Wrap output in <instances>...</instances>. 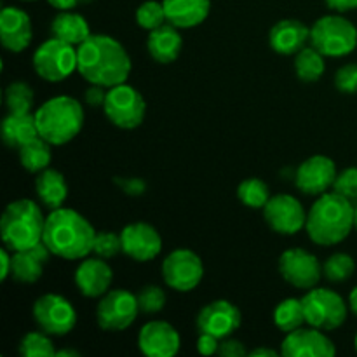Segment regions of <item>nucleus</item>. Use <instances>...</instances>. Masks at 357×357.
Returning <instances> with one entry per match:
<instances>
[{"instance_id": "obj_34", "label": "nucleus", "mask_w": 357, "mask_h": 357, "mask_svg": "<svg viewBox=\"0 0 357 357\" xmlns=\"http://www.w3.org/2000/svg\"><path fill=\"white\" fill-rule=\"evenodd\" d=\"M51 335H47L45 331H31L26 333L21 338L20 344V352L24 357H52L56 356L54 344H52Z\"/></svg>"}, {"instance_id": "obj_5", "label": "nucleus", "mask_w": 357, "mask_h": 357, "mask_svg": "<svg viewBox=\"0 0 357 357\" xmlns=\"http://www.w3.org/2000/svg\"><path fill=\"white\" fill-rule=\"evenodd\" d=\"M38 135L51 145H66L84 128V107L72 96H56L35 112Z\"/></svg>"}, {"instance_id": "obj_32", "label": "nucleus", "mask_w": 357, "mask_h": 357, "mask_svg": "<svg viewBox=\"0 0 357 357\" xmlns=\"http://www.w3.org/2000/svg\"><path fill=\"white\" fill-rule=\"evenodd\" d=\"M3 100H6L9 114H30L35 103V94L26 82L16 80V82H10L7 86Z\"/></svg>"}, {"instance_id": "obj_44", "label": "nucleus", "mask_w": 357, "mask_h": 357, "mask_svg": "<svg viewBox=\"0 0 357 357\" xmlns=\"http://www.w3.org/2000/svg\"><path fill=\"white\" fill-rule=\"evenodd\" d=\"M117 183L122 185V190L129 195H139L145 192V181L138 178H128V180H117Z\"/></svg>"}, {"instance_id": "obj_45", "label": "nucleus", "mask_w": 357, "mask_h": 357, "mask_svg": "<svg viewBox=\"0 0 357 357\" xmlns=\"http://www.w3.org/2000/svg\"><path fill=\"white\" fill-rule=\"evenodd\" d=\"M10 250L7 248H2L0 250V264H2V271H0V279L6 281L10 275V271H13V255L9 253Z\"/></svg>"}, {"instance_id": "obj_51", "label": "nucleus", "mask_w": 357, "mask_h": 357, "mask_svg": "<svg viewBox=\"0 0 357 357\" xmlns=\"http://www.w3.org/2000/svg\"><path fill=\"white\" fill-rule=\"evenodd\" d=\"M354 229L357 230V206H356V216H354Z\"/></svg>"}, {"instance_id": "obj_36", "label": "nucleus", "mask_w": 357, "mask_h": 357, "mask_svg": "<svg viewBox=\"0 0 357 357\" xmlns=\"http://www.w3.org/2000/svg\"><path fill=\"white\" fill-rule=\"evenodd\" d=\"M136 23H138L139 28L149 31L166 24L167 17L162 2H155V0H146V2H143L136 9Z\"/></svg>"}, {"instance_id": "obj_13", "label": "nucleus", "mask_w": 357, "mask_h": 357, "mask_svg": "<svg viewBox=\"0 0 357 357\" xmlns=\"http://www.w3.org/2000/svg\"><path fill=\"white\" fill-rule=\"evenodd\" d=\"M279 272L288 284L296 289L316 288L323 275V267L316 255L302 248L286 250L279 258Z\"/></svg>"}, {"instance_id": "obj_30", "label": "nucleus", "mask_w": 357, "mask_h": 357, "mask_svg": "<svg viewBox=\"0 0 357 357\" xmlns=\"http://www.w3.org/2000/svg\"><path fill=\"white\" fill-rule=\"evenodd\" d=\"M326 70L324 56L316 47H303L295 54V72L302 82H317Z\"/></svg>"}, {"instance_id": "obj_47", "label": "nucleus", "mask_w": 357, "mask_h": 357, "mask_svg": "<svg viewBox=\"0 0 357 357\" xmlns=\"http://www.w3.org/2000/svg\"><path fill=\"white\" fill-rule=\"evenodd\" d=\"M54 9L58 10H72L73 7L79 6V0H47Z\"/></svg>"}, {"instance_id": "obj_14", "label": "nucleus", "mask_w": 357, "mask_h": 357, "mask_svg": "<svg viewBox=\"0 0 357 357\" xmlns=\"http://www.w3.org/2000/svg\"><path fill=\"white\" fill-rule=\"evenodd\" d=\"M264 218L267 225L281 236H295L307 225L305 208L289 194H279L268 199L264 208Z\"/></svg>"}, {"instance_id": "obj_35", "label": "nucleus", "mask_w": 357, "mask_h": 357, "mask_svg": "<svg viewBox=\"0 0 357 357\" xmlns=\"http://www.w3.org/2000/svg\"><path fill=\"white\" fill-rule=\"evenodd\" d=\"M356 271V261L347 253H335L324 261L323 274L331 282H344L352 278Z\"/></svg>"}, {"instance_id": "obj_16", "label": "nucleus", "mask_w": 357, "mask_h": 357, "mask_svg": "<svg viewBox=\"0 0 357 357\" xmlns=\"http://www.w3.org/2000/svg\"><path fill=\"white\" fill-rule=\"evenodd\" d=\"M121 239L122 253L128 255L131 260L142 261V264L159 257L160 250H162V237H160V234L157 232L155 227L145 222H136L126 225L121 232Z\"/></svg>"}, {"instance_id": "obj_48", "label": "nucleus", "mask_w": 357, "mask_h": 357, "mask_svg": "<svg viewBox=\"0 0 357 357\" xmlns=\"http://www.w3.org/2000/svg\"><path fill=\"white\" fill-rule=\"evenodd\" d=\"M251 356H253V357H258V356L275 357V356H278V352L272 351V349H267V347H260V349H255V351H251Z\"/></svg>"}, {"instance_id": "obj_27", "label": "nucleus", "mask_w": 357, "mask_h": 357, "mask_svg": "<svg viewBox=\"0 0 357 357\" xmlns=\"http://www.w3.org/2000/svg\"><path fill=\"white\" fill-rule=\"evenodd\" d=\"M38 135L35 114H9L2 121V139L9 149L20 150Z\"/></svg>"}, {"instance_id": "obj_1", "label": "nucleus", "mask_w": 357, "mask_h": 357, "mask_svg": "<svg viewBox=\"0 0 357 357\" xmlns=\"http://www.w3.org/2000/svg\"><path fill=\"white\" fill-rule=\"evenodd\" d=\"M77 72L89 84L114 87L124 84L131 73V58L117 38L91 33L77 45Z\"/></svg>"}, {"instance_id": "obj_18", "label": "nucleus", "mask_w": 357, "mask_h": 357, "mask_svg": "<svg viewBox=\"0 0 357 357\" xmlns=\"http://www.w3.org/2000/svg\"><path fill=\"white\" fill-rule=\"evenodd\" d=\"M281 354L286 357H333L337 354V349L323 330L302 326L291 333H286Z\"/></svg>"}, {"instance_id": "obj_46", "label": "nucleus", "mask_w": 357, "mask_h": 357, "mask_svg": "<svg viewBox=\"0 0 357 357\" xmlns=\"http://www.w3.org/2000/svg\"><path fill=\"white\" fill-rule=\"evenodd\" d=\"M324 2L337 13H349V10L357 9V0H324Z\"/></svg>"}, {"instance_id": "obj_39", "label": "nucleus", "mask_w": 357, "mask_h": 357, "mask_svg": "<svg viewBox=\"0 0 357 357\" xmlns=\"http://www.w3.org/2000/svg\"><path fill=\"white\" fill-rule=\"evenodd\" d=\"M333 190L347 197L349 201H357V167H347L338 173Z\"/></svg>"}, {"instance_id": "obj_50", "label": "nucleus", "mask_w": 357, "mask_h": 357, "mask_svg": "<svg viewBox=\"0 0 357 357\" xmlns=\"http://www.w3.org/2000/svg\"><path fill=\"white\" fill-rule=\"evenodd\" d=\"M56 356H58V357H70V356H72V357H79L80 354L77 351H73V349H63V351L56 352Z\"/></svg>"}, {"instance_id": "obj_4", "label": "nucleus", "mask_w": 357, "mask_h": 357, "mask_svg": "<svg viewBox=\"0 0 357 357\" xmlns=\"http://www.w3.org/2000/svg\"><path fill=\"white\" fill-rule=\"evenodd\" d=\"M45 229V216L37 202L30 199H17L10 202L0 218V236L7 250H30L42 243Z\"/></svg>"}, {"instance_id": "obj_49", "label": "nucleus", "mask_w": 357, "mask_h": 357, "mask_svg": "<svg viewBox=\"0 0 357 357\" xmlns=\"http://www.w3.org/2000/svg\"><path fill=\"white\" fill-rule=\"evenodd\" d=\"M349 307H351L352 312L357 316V286L351 291V296H349Z\"/></svg>"}, {"instance_id": "obj_11", "label": "nucleus", "mask_w": 357, "mask_h": 357, "mask_svg": "<svg viewBox=\"0 0 357 357\" xmlns=\"http://www.w3.org/2000/svg\"><path fill=\"white\" fill-rule=\"evenodd\" d=\"M33 319L51 337H65L75 328L77 312L65 296L47 293L33 303Z\"/></svg>"}, {"instance_id": "obj_38", "label": "nucleus", "mask_w": 357, "mask_h": 357, "mask_svg": "<svg viewBox=\"0 0 357 357\" xmlns=\"http://www.w3.org/2000/svg\"><path fill=\"white\" fill-rule=\"evenodd\" d=\"M121 251H122L121 234L110 232V230H103V232L96 234V239H94V248H93V253L96 255V257L108 260V258L117 257Z\"/></svg>"}, {"instance_id": "obj_9", "label": "nucleus", "mask_w": 357, "mask_h": 357, "mask_svg": "<svg viewBox=\"0 0 357 357\" xmlns=\"http://www.w3.org/2000/svg\"><path fill=\"white\" fill-rule=\"evenodd\" d=\"M103 110L108 121L117 128L136 129L145 119L146 103L138 89L124 82L108 87Z\"/></svg>"}, {"instance_id": "obj_20", "label": "nucleus", "mask_w": 357, "mask_h": 357, "mask_svg": "<svg viewBox=\"0 0 357 357\" xmlns=\"http://www.w3.org/2000/svg\"><path fill=\"white\" fill-rule=\"evenodd\" d=\"M33 30L31 20L20 7H3L0 13V40L9 52H23L30 45Z\"/></svg>"}, {"instance_id": "obj_3", "label": "nucleus", "mask_w": 357, "mask_h": 357, "mask_svg": "<svg viewBox=\"0 0 357 357\" xmlns=\"http://www.w3.org/2000/svg\"><path fill=\"white\" fill-rule=\"evenodd\" d=\"M356 208L352 201L337 192L319 195L307 215L305 230L319 246H335L349 237L354 229Z\"/></svg>"}, {"instance_id": "obj_7", "label": "nucleus", "mask_w": 357, "mask_h": 357, "mask_svg": "<svg viewBox=\"0 0 357 357\" xmlns=\"http://www.w3.org/2000/svg\"><path fill=\"white\" fill-rule=\"evenodd\" d=\"M305 321L309 326L323 331H335L347 319V303L338 293L328 288H312L302 298Z\"/></svg>"}, {"instance_id": "obj_23", "label": "nucleus", "mask_w": 357, "mask_h": 357, "mask_svg": "<svg viewBox=\"0 0 357 357\" xmlns=\"http://www.w3.org/2000/svg\"><path fill=\"white\" fill-rule=\"evenodd\" d=\"M51 251L45 246L44 241L38 243L37 246L30 248V250L13 251V271H10V278L16 279L17 282H37L44 274V267L49 261Z\"/></svg>"}, {"instance_id": "obj_54", "label": "nucleus", "mask_w": 357, "mask_h": 357, "mask_svg": "<svg viewBox=\"0 0 357 357\" xmlns=\"http://www.w3.org/2000/svg\"><path fill=\"white\" fill-rule=\"evenodd\" d=\"M24 2H35V0H24Z\"/></svg>"}, {"instance_id": "obj_42", "label": "nucleus", "mask_w": 357, "mask_h": 357, "mask_svg": "<svg viewBox=\"0 0 357 357\" xmlns=\"http://www.w3.org/2000/svg\"><path fill=\"white\" fill-rule=\"evenodd\" d=\"M218 347H220V338L213 337V335L209 333H199L197 351L201 352L202 356L218 354Z\"/></svg>"}, {"instance_id": "obj_28", "label": "nucleus", "mask_w": 357, "mask_h": 357, "mask_svg": "<svg viewBox=\"0 0 357 357\" xmlns=\"http://www.w3.org/2000/svg\"><path fill=\"white\" fill-rule=\"evenodd\" d=\"M52 37L61 38L72 45H80L86 38L91 37L89 23L80 14L72 10H59L51 23Z\"/></svg>"}, {"instance_id": "obj_17", "label": "nucleus", "mask_w": 357, "mask_h": 357, "mask_svg": "<svg viewBox=\"0 0 357 357\" xmlns=\"http://www.w3.org/2000/svg\"><path fill=\"white\" fill-rule=\"evenodd\" d=\"M241 310L229 300H215L201 309L197 314L199 333H209L213 337L223 338L230 337L241 326Z\"/></svg>"}, {"instance_id": "obj_37", "label": "nucleus", "mask_w": 357, "mask_h": 357, "mask_svg": "<svg viewBox=\"0 0 357 357\" xmlns=\"http://www.w3.org/2000/svg\"><path fill=\"white\" fill-rule=\"evenodd\" d=\"M139 310L145 314H157L166 307V291L160 286L149 284L136 293Z\"/></svg>"}, {"instance_id": "obj_41", "label": "nucleus", "mask_w": 357, "mask_h": 357, "mask_svg": "<svg viewBox=\"0 0 357 357\" xmlns=\"http://www.w3.org/2000/svg\"><path fill=\"white\" fill-rule=\"evenodd\" d=\"M248 354V351L244 349V345L239 340H232V338H223L220 340L218 347V356L222 357H244Z\"/></svg>"}, {"instance_id": "obj_15", "label": "nucleus", "mask_w": 357, "mask_h": 357, "mask_svg": "<svg viewBox=\"0 0 357 357\" xmlns=\"http://www.w3.org/2000/svg\"><path fill=\"white\" fill-rule=\"evenodd\" d=\"M337 176L333 159L326 155H312L300 164L295 174V183L302 194L323 195L333 188Z\"/></svg>"}, {"instance_id": "obj_53", "label": "nucleus", "mask_w": 357, "mask_h": 357, "mask_svg": "<svg viewBox=\"0 0 357 357\" xmlns=\"http://www.w3.org/2000/svg\"><path fill=\"white\" fill-rule=\"evenodd\" d=\"M354 347H356V352H357V333H356V337H354Z\"/></svg>"}, {"instance_id": "obj_25", "label": "nucleus", "mask_w": 357, "mask_h": 357, "mask_svg": "<svg viewBox=\"0 0 357 357\" xmlns=\"http://www.w3.org/2000/svg\"><path fill=\"white\" fill-rule=\"evenodd\" d=\"M178 30L180 28L173 26L171 23H166L150 31L149 38H146V49H149V54L157 63L169 65V63L178 59L181 47H183V38H181Z\"/></svg>"}, {"instance_id": "obj_43", "label": "nucleus", "mask_w": 357, "mask_h": 357, "mask_svg": "<svg viewBox=\"0 0 357 357\" xmlns=\"http://www.w3.org/2000/svg\"><path fill=\"white\" fill-rule=\"evenodd\" d=\"M86 103L89 107H103L105 100H107V91L103 86H96V84H91L89 89L86 91V96H84Z\"/></svg>"}, {"instance_id": "obj_10", "label": "nucleus", "mask_w": 357, "mask_h": 357, "mask_svg": "<svg viewBox=\"0 0 357 357\" xmlns=\"http://www.w3.org/2000/svg\"><path fill=\"white\" fill-rule=\"evenodd\" d=\"M139 312L138 298L128 289L105 293L96 307L98 326L103 331H124L136 321Z\"/></svg>"}, {"instance_id": "obj_29", "label": "nucleus", "mask_w": 357, "mask_h": 357, "mask_svg": "<svg viewBox=\"0 0 357 357\" xmlns=\"http://www.w3.org/2000/svg\"><path fill=\"white\" fill-rule=\"evenodd\" d=\"M51 143L45 142L42 136H37L35 139L28 142L26 145L21 146L20 160L21 166L28 171V173H40V171L47 169L52 159Z\"/></svg>"}, {"instance_id": "obj_33", "label": "nucleus", "mask_w": 357, "mask_h": 357, "mask_svg": "<svg viewBox=\"0 0 357 357\" xmlns=\"http://www.w3.org/2000/svg\"><path fill=\"white\" fill-rule=\"evenodd\" d=\"M237 197L246 208L264 209L271 199V192H268L267 183L261 181L260 178H248V180L241 181V185L237 187Z\"/></svg>"}, {"instance_id": "obj_21", "label": "nucleus", "mask_w": 357, "mask_h": 357, "mask_svg": "<svg viewBox=\"0 0 357 357\" xmlns=\"http://www.w3.org/2000/svg\"><path fill=\"white\" fill-rule=\"evenodd\" d=\"M114 271L105 258H84L75 271V286L87 298H98L110 291Z\"/></svg>"}, {"instance_id": "obj_6", "label": "nucleus", "mask_w": 357, "mask_h": 357, "mask_svg": "<svg viewBox=\"0 0 357 357\" xmlns=\"http://www.w3.org/2000/svg\"><path fill=\"white\" fill-rule=\"evenodd\" d=\"M310 44L323 56L342 58L357 47V28L344 16H323L310 28Z\"/></svg>"}, {"instance_id": "obj_19", "label": "nucleus", "mask_w": 357, "mask_h": 357, "mask_svg": "<svg viewBox=\"0 0 357 357\" xmlns=\"http://www.w3.org/2000/svg\"><path fill=\"white\" fill-rule=\"evenodd\" d=\"M180 345V333L166 321H150L138 333L139 351L149 357H173Z\"/></svg>"}, {"instance_id": "obj_31", "label": "nucleus", "mask_w": 357, "mask_h": 357, "mask_svg": "<svg viewBox=\"0 0 357 357\" xmlns=\"http://www.w3.org/2000/svg\"><path fill=\"white\" fill-rule=\"evenodd\" d=\"M303 323H307V321L302 300L286 298L275 307L274 324L282 333H291V331L302 328Z\"/></svg>"}, {"instance_id": "obj_12", "label": "nucleus", "mask_w": 357, "mask_h": 357, "mask_svg": "<svg viewBox=\"0 0 357 357\" xmlns=\"http://www.w3.org/2000/svg\"><path fill=\"white\" fill-rule=\"evenodd\" d=\"M204 275L201 257L192 250H174L162 261V279L167 288L188 293L197 288Z\"/></svg>"}, {"instance_id": "obj_22", "label": "nucleus", "mask_w": 357, "mask_h": 357, "mask_svg": "<svg viewBox=\"0 0 357 357\" xmlns=\"http://www.w3.org/2000/svg\"><path fill=\"white\" fill-rule=\"evenodd\" d=\"M310 40V28L300 20H281L272 26L268 42L278 54H298Z\"/></svg>"}, {"instance_id": "obj_26", "label": "nucleus", "mask_w": 357, "mask_h": 357, "mask_svg": "<svg viewBox=\"0 0 357 357\" xmlns=\"http://www.w3.org/2000/svg\"><path fill=\"white\" fill-rule=\"evenodd\" d=\"M35 192L38 201L47 209L63 208L66 197H68V183L65 176L56 169H44L38 173L35 180Z\"/></svg>"}, {"instance_id": "obj_24", "label": "nucleus", "mask_w": 357, "mask_h": 357, "mask_svg": "<svg viewBox=\"0 0 357 357\" xmlns=\"http://www.w3.org/2000/svg\"><path fill=\"white\" fill-rule=\"evenodd\" d=\"M167 23L180 30L199 26L211 10V0H162Z\"/></svg>"}, {"instance_id": "obj_8", "label": "nucleus", "mask_w": 357, "mask_h": 357, "mask_svg": "<svg viewBox=\"0 0 357 357\" xmlns=\"http://www.w3.org/2000/svg\"><path fill=\"white\" fill-rule=\"evenodd\" d=\"M77 49L61 38H49L33 52V68L47 82H61L77 70Z\"/></svg>"}, {"instance_id": "obj_52", "label": "nucleus", "mask_w": 357, "mask_h": 357, "mask_svg": "<svg viewBox=\"0 0 357 357\" xmlns=\"http://www.w3.org/2000/svg\"><path fill=\"white\" fill-rule=\"evenodd\" d=\"M80 3H89V2H93V0H79Z\"/></svg>"}, {"instance_id": "obj_2", "label": "nucleus", "mask_w": 357, "mask_h": 357, "mask_svg": "<svg viewBox=\"0 0 357 357\" xmlns=\"http://www.w3.org/2000/svg\"><path fill=\"white\" fill-rule=\"evenodd\" d=\"M96 234L86 216L75 209L58 208L45 218L42 241L52 255L63 260H82L93 253Z\"/></svg>"}, {"instance_id": "obj_40", "label": "nucleus", "mask_w": 357, "mask_h": 357, "mask_svg": "<svg viewBox=\"0 0 357 357\" xmlns=\"http://www.w3.org/2000/svg\"><path fill=\"white\" fill-rule=\"evenodd\" d=\"M335 86L344 94H357V63H347L337 70Z\"/></svg>"}]
</instances>
